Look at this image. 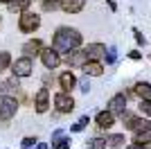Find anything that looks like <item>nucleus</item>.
<instances>
[{"instance_id": "f257e3e1", "label": "nucleus", "mask_w": 151, "mask_h": 149, "mask_svg": "<svg viewBox=\"0 0 151 149\" xmlns=\"http://www.w3.org/2000/svg\"><path fill=\"white\" fill-rule=\"evenodd\" d=\"M81 45V34L72 27H61L57 30L54 38H52V50H57V52H72Z\"/></svg>"}, {"instance_id": "f03ea898", "label": "nucleus", "mask_w": 151, "mask_h": 149, "mask_svg": "<svg viewBox=\"0 0 151 149\" xmlns=\"http://www.w3.org/2000/svg\"><path fill=\"white\" fill-rule=\"evenodd\" d=\"M122 122H124L126 129L135 131V133H138V131H145V129H151L149 120L138 118V115H133V113H129V111H124V115H122Z\"/></svg>"}, {"instance_id": "7ed1b4c3", "label": "nucleus", "mask_w": 151, "mask_h": 149, "mask_svg": "<svg viewBox=\"0 0 151 149\" xmlns=\"http://www.w3.org/2000/svg\"><path fill=\"white\" fill-rule=\"evenodd\" d=\"M38 25H41V18H38V14H32V12L20 14V18H18V27H20V32H25V34H32L34 30H38Z\"/></svg>"}, {"instance_id": "20e7f679", "label": "nucleus", "mask_w": 151, "mask_h": 149, "mask_svg": "<svg viewBox=\"0 0 151 149\" xmlns=\"http://www.w3.org/2000/svg\"><path fill=\"white\" fill-rule=\"evenodd\" d=\"M16 108H18V102L9 95H0V120H9L16 115Z\"/></svg>"}, {"instance_id": "39448f33", "label": "nucleus", "mask_w": 151, "mask_h": 149, "mask_svg": "<svg viewBox=\"0 0 151 149\" xmlns=\"http://www.w3.org/2000/svg\"><path fill=\"white\" fill-rule=\"evenodd\" d=\"M12 70H14L16 77H27V74H32V59H27V56L16 59V61L12 63Z\"/></svg>"}, {"instance_id": "423d86ee", "label": "nucleus", "mask_w": 151, "mask_h": 149, "mask_svg": "<svg viewBox=\"0 0 151 149\" xmlns=\"http://www.w3.org/2000/svg\"><path fill=\"white\" fill-rule=\"evenodd\" d=\"M88 52H86V50H72V52H68V54H65V61L70 63V66H86V63H88Z\"/></svg>"}, {"instance_id": "0eeeda50", "label": "nucleus", "mask_w": 151, "mask_h": 149, "mask_svg": "<svg viewBox=\"0 0 151 149\" xmlns=\"http://www.w3.org/2000/svg\"><path fill=\"white\" fill-rule=\"evenodd\" d=\"M54 106H57L61 113H70L75 108V99L70 97V93H59L57 97H54Z\"/></svg>"}, {"instance_id": "6e6552de", "label": "nucleus", "mask_w": 151, "mask_h": 149, "mask_svg": "<svg viewBox=\"0 0 151 149\" xmlns=\"http://www.w3.org/2000/svg\"><path fill=\"white\" fill-rule=\"evenodd\" d=\"M124 108H126V95L124 93H117V95H113L111 97V102H108V111L113 113H122L124 115Z\"/></svg>"}, {"instance_id": "1a4fd4ad", "label": "nucleus", "mask_w": 151, "mask_h": 149, "mask_svg": "<svg viewBox=\"0 0 151 149\" xmlns=\"http://www.w3.org/2000/svg\"><path fill=\"white\" fill-rule=\"evenodd\" d=\"M41 59H43V63H45V68H57L59 63H61V56H59V52L57 50H43L41 52Z\"/></svg>"}, {"instance_id": "9d476101", "label": "nucleus", "mask_w": 151, "mask_h": 149, "mask_svg": "<svg viewBox=\"0 0 151 149\" xmlns=\"http://www.w3.org/2000/svg\"><path fill=\"white\" fill-rule=\"evenodd\" d=\"M43 52V45H41V41L38 38H34V41H27L25 45H23V54L27 56V59H32V56H36Z\"/></svg>"}, {"instance_id": "9b49d317", "label": "nucleus", "mask_w": 151, "mask_h": 149, "mask_svg": "<svg viewBox=\"0 0 151 149\" xmlns=\"http://www.w3.org/2000/svg\"><path fill=\"white\" fill-rule=\"evenodd\" d=\"M47 99H50L47 88H41V90L36 93V97H34V102H36V113H45L47 111Z\"/></svg>"}, {"instance_id": "f8f14e48", "label": "nucleus", "mask_w": 151, "mask_h": 149, "mask_svg": "<svg viewBox=\"0 0 151 149\" xmlns=\"http://www.w3.org/2000/svg\"><path fill=\"white\" fill-rule=\"evenodd\" d=\"M86 52H88L90 61H97L101 56H106V45L104 43H90L88 48H86Z\"/></svg>"}, {"instance_id": "ddd939ff", "label": "nucleus", "mask_w": 151, "mask_h": 149, "mask_svg": "<svg viewBox=\"0 0 151 149\" xmlns=\"http://www.w3.org/2000/svg\"><path fill=\"white\" fill-rule=\"evenodd\" d=\"M135 95L140 97V102H151V84H147V81H140V84H135Z\"/></svg>"}, {"instance_id": "4468645a", "label": "nucleus", "mask_w": 151, "mask_h": 149, "mask_svg": "<svg viewBox=\"0 0 151 149\" xmlns=\"http://www.w3.org/2000/svg\"><path fill=\"white\" fill-rule=\"evenodd\" d=\"M83 5H86V0H61V7L65 9L68 14H77L81 12Z\"/></svg>"}, {"instance_id": "2eb2a0df", "label": "nucleus", "mask_w": 151, "mask_h": 149, "mask_svg": "<svg viewBox=\"0 0 151 149\" xmlns=\"http://www.w3.org/2000/svg\"><path fill=\"white\" fill-rule=\"evenodd\" d=\"M59 84H61V90H72V88L77 86V79H75V74L72 72H63L61 77H59Z\"/></svg>"}, {"instance_id": "dca6fc26", "label": "nucleus", "mask_w": 151, "mask_h": 149, "mask_svg": "<svg viewBox=\"0 0 151 149\" xmlns=\"http://www.w3.org/2000/svg\"><path fill=\"white\" fill-rule=\"evenodd\" d=\"M115 122V115L111 111H101L99 115H97V124H99L101 129H108V127H113Z\"/></svg>"}, {"instance_id": "f3484780", "label": "nucleus", "mask_w": 151, "mask_h": 149, "mask_svg": "<svg viewBox=\"0 0 151 149\" xmlns=\"http://www.w3.org/2000/svg\"><path fill=\"white\" fill-rule=\"evenodd\" d=\"M83 72H86V77H88V74H93V77H99V74L104 72V66H101L99 61H88L86 66H83Z\"/></svg>"}, {"instance_id": "a211bd4d", "label": "nucleus", "mask_w": 151, "mask_h": 149, "mask_svg": "<svg viewBox=\"0 0 151 149\" xmlns=\"http://www.w3.org/2000/svg\"><path fill=\"white\" fill-rule=\"evenodd\" d=\"M106 145H108V147H115V149H117V147H124V145H126V138L122 136V133H113V136L106 138Z\"/></svg>"}, {"instance_id": "6ab92c4d", "label": "nucleus", "mask_w": 151, "mask_h": 149, "mask_svg": "<svg viewBox=\"0 0 151 149\" xmlns=\"http://www.w3.org/2000/svg\"><path fill=\"white\" fill-rule=\"evenodd\" d=\"M151 142V129H145V131H138L135 133V145H140V147H145V145Z\"/></svg>"}, {"instance_id": "aec40b11", "label": "nucleus", "mask_w": 151, "mask_h": 149, "mask_svg": "<svg viewBox=\"0 0 151 149\" xmlns=\"http://www.w3.org/2000/svg\"><path fill=\"white\" fill-rule=\"evenodd\" d=\"M2 90H5V93H16V90H20L18 79H16V77H12V79L2 81Z\"/></svg>"}, {"instance_id": "412c9836", "label": "nucleus", "mask_w": 151, "mask_h": 149, "mask_svg": "<svg viewBox=\"0 0 151 149\" xmlns=\"http://www.w3.org/2000/svg\"><path fill=\"white\" fill-rule=\"evenodd\" d=\"M29 2L32 0H14L12 5H9V9H12V12H23L25 14V9L29 7Z\"/></svg>"}, {"instance_id": "4be33fe9", "label": "nucleus", "mask_w": 151, "mask_h": 149, "mask_svg": "<svg viewBox=\"0 0 151 149\" xmlns=\"http://www.w3.org/2000/svg\"><path fill=\"white\" fill-rule=\"evenodd\" d=\"M88 122H90V120H88V115H81V118L77 120V122L72 124V127H70V129H72V131H75V133H77V131H81V129H83V127H86V124H88Z\"/></svg>"}, {"instance_id": "5701e85b", "label": "nucleus", "mask_w": 151, "mask_h": 149, "mask_svg": "<svg viewBox=\"0 0 151 149\" xmlns=\"http://www.w3.org/2000/svg\"><path fill=\"white\" fill-rule=\"evenodd\" d=\"M9 63H12V54L9 52H0V72L5 68H9Z\"/></svg>"}, {"instance_id": "b1692460", "label": "nucleus", "mask_w": 151, "mask_h": 149, "mask_svg": "<svg viewBox=\"0 0 151 149\" xmlns=\"http://www.w3.org/2000/svg\"><path fill=\"white\" fill-rule=\"evenodd\" d=\"M41 2H43L45 12H54L57 7H61V0H41Z\"/></svg>"}, {"instance_id": "393cba45", "label": "nucleus", "mask_w": 151, "mask_h": 149, "mask_svg": "<svg viewBox=\"0 0 151 149\" xmlns=\"http://www.w3.org/2000/svg\"><path fill=\"white\" fill-rule=\"evenodd\" d=\"M106 147V140L104 138H93V140H88V149H104Z\"/></svg>"}, {"instance_id": "a878e982", "label": "nucleus", "mask_w": 151, "mask_h": 149, "mask_svg": "<svg viewBox=\"0 0 151 149\" xmlns=\"http://www.w3.org/2000/svg\"><path fill=\"white\" fill-rule=\"evenodd\" d=\"M52 147H54V149H70V140H65V138L52 140Z\"/></svg>"}, {"instance_id": "bb28decb", "label": "nucleus", "mask_w": 151, "mask_h": 149, "mask_svg": "<svg viewBox=\"0 0 151 149\" xmlns=\"http://www.w3.org/2000/svg\"><path fill=\"white\" fill-rule=\"evenodd\" d=\"M115 59H117V50L111 45V48L106 50V63H115Z\"/></svg>"}, {"instance_id": "cd10ccee", "label": "nucleus", "mask_w": 151, "mask_h": 149, "mask_svg": "<svg viewBox=\"0 0 151 149\" xmlns=\"http://www.w3.org/2000/svg\"><path fill=\"white\" fill-rule=\"evenodd\" d=\"M140 111L145 113L147 118H151V102H140Z\"/></svg>"}, {"instance_id": "c85d7f7f", "label": "nucleus", "mask_w": 151, "mask_h": 149, "mask_svg": "<svg viewBox=\"0 0 151 149\" xmlns=\"http://www.w3.org/2000/svg\"><path fill=\"white\" fill-rule=\"evenodd\" d=\"M79 86H81V90H83V93H88V90H90V84H88V77H81V79H79Z\"/></svg>"}, {"instance_id": "c756f323", "label": "nucleus", "mask_w": 151, "mask_h": 149, "mask_svg": "<svg viewBox=\"0 0 151 149\" xmlns=\"http://www.w3.org/2000/svg\"><path fill=\"white\" fill-rule=\"evenodd\" d=\"M133 36H135V41H138V43H142V45L147 43V38L142 36V32H140V30H133Z\"/></svg>"}, {"instance_id": "7c9ffc66", "label": "nucleus", "mask_w": 151, "mask_h": 149, "mask_svg": "<svg viewBox=\"0 0 151 149\" xmlns=\"http://www.w3.org/2000/svg\"><path fill=\"white\" fill-rule=\"evenodd\" d=\"M34 145H36V138H23V147H25V149L34 147Z\"/></svg>"}, {"instance_id": "2f4dec72", "label": "nucleus", "mask_w": 151, "mask_h": 149, "mask_svg": "<svg viewBox=\"0 0 151 149\" xmlns=\"http://www.w3.org/2000/svg\"><path fill=\"white\" fill-rule=\"evenodd\" d=\"M129 56H131V59H135V61H138V59H140V56H142V54H140L138 50H131V52H129Z\"/></svg>"}, {"instance_id": "473e14b6", "label": "nucleus", "mask_w": 151, "mask_h": 149, "mask_svg": "<svg viewBox=\"0 0 151 149\" xmlns=\"http://www.w3.org/2000/svg\"><path fill=\"white\" fill-rule=\"evenodd\" d=\"M126 149H145V147H140V145H131V147H126Z\"/></svg>"}, {"instance_id": "72a5a7b5", "label": "nucleus", "mask_w": 151, "mask_h": 149, "mask_svg": "<svg viewBox=\"0 0 151 149\" xmlns=\"http://www.w3.org/2000/svg\"><path fill=\"white\" fill-rule=\"evenodd\" d=\"M36 149H47V145H36Z\"/></svg>"}, {"instance_id": "f704fd0d", "label": "nucleus", "mask_w": 151, "mask_h": 149, "mask_svg": "<svg viewBox=\"0 0 151 149\" xmlns=\"http://www.w3.org/2000/svg\"><path fill=\"white\" fill-rule=\"evenodd\" d=\"M2 2H9V5H12V2H14V0H2Z\"/></svg>"}]
</instances>
